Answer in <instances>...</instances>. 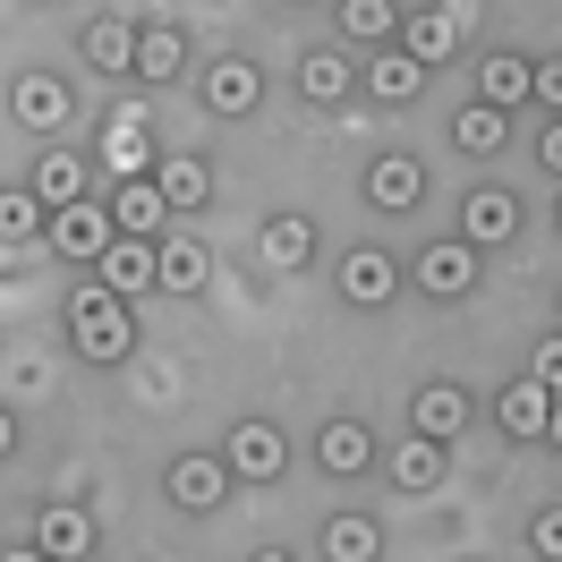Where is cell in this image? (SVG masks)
<instances>
[{"instance_id":"e0dca14e","label":"cell","mask_w":562,"mask_h":562,"mask_svg":"<svg viewBox=\"0 0 562 562\" xmlns=\"http://www.w3.org/2000/svg\"><path fill=\"white\" fill-rule=\"evenodd\" d=\"M256 94H265V77L247 69V60H213V69H205V103L222 111V120H247Z\"/></svg>"},{"instance_id":"f1b7e54d","label":"cell","mask_w":562,"mask_h":562,"mask_svg":"<svg viewBox=\"0 0 562 562\" xmlns=\"http://www.w3.org/2000/svg\"><path fill=\"white\" fill-rule=\"evenodd\" d=\"M35 196H43V205H77V196H86V162L52 145V154L35 162Z\"/></svg>"},{"instance_id":"2e32d148","label":"cell","mask_w":562,"mask_h":562,"mask_svg":"<svg viewBox=\"0 0 562 562\" xmlns=\"http://www.w3.org/2000/svg\"><path fill=\"white\" fill-rule=\"evenodd\" d=\"M9 111H18L26 128H60V120H69V77H18V86H9Z\"/></svg>"},{"instance_id":"d590c367","label":"cell","mask_w":562,"mask_h":562,"mask_svg":"<svg viewBox=\"0 0 562 562\" xmlns=\"http://www.w3.org/2000/svg\"><path fill=\"white\" fill-rule=\"evenodd\" d=\"M537 162H546V179H562V120L546 128V145H537Z\"/></svg>"},{"instance_id":"6da1fadb","label":"cell","mask_w":562,"mask_h":562,"mask_svg":"<svg viewBox=\"0 0 562 562\" xmlns=\"http://www.w3.org/2000/svg\"><path fill=\"white\" fill-rule=\"evenodd\" d=\"M69 341H77V358H94V367H120V358L137 350L128 299H111L103 281H77V290H69Z\"/></svg>"},{"instance_id":"83f0119b","label":"cell","mask_w":562,"mask_h":562,"mask_svg":"<svg viewBox=\"0 0 562 562\" xmlns=\"http://www.w3.org/2000/svg\"><path fill=\"white\" fill-rule=\"evenodd\" d=\"M86 60L94 69H137V26L128 18H94L86 26Z\"/></svg>"},{"instance_id":"ffe728a7","label":"cell","mask_w":562,"mask_h":562,"mask_svg":"<svg viewBox=\"0 0 562 562\" xmlns=\"http://www.w3.org/2000/svg\"><path fill=\"white\" fill-rule=\"evenodd\" d=\"M392 486H401V494H435V486H443V443H426V435L392 443Z\"/></svg>"},{"instance_id":"ac0fdd59","label":"cell","mask_w":562,"mask_h":562,"mask_svg":"<svg viewBox=\"0 0 562 562\" xmlns=\"http://www.w3.org/2000/svg\"><path fill=\"white\" fill-rule=\"evenodd\" d=\"M256 247H265V265H273V273H299V265L316 256V222H307V213H273Z\"/></svg>"},{"instance_id":"8992f818","label":"cell","mask_w":562,"mask_h":562,"mask_svg":"<svg viewBox=\"0 0 562 562\" xmlns=\"http://www.w3.org/2000/svg\"><path fill=\"white\" fill-rule=\"evenodd\" d=\"M111 222H120V239H162L171 196H162L154 179H120V188H111Z\"/></svg>"},{"instance_id":"e575fe53","label":"cell","mask_w":562,"mask_h":562,"mask_svg":"<svg viewBox=\"0 0 562 562\" xmlns=\"http://www.w3.org/2000/svg\"><path fill=\"white\" fill-rule=\"evenodd\" d=\"M528 375H537V384H546V392H562V333H554V341H546V350H537V367H528Z\"/></svg>"},{"instance_id":"277c9868","label":"cell","mask_w":562,"mask_h":562,"mask_svg":"<svg viewBox=\"0 0 562 562\" xmlns=\"http://www.w3.org/2000/svg\"><path fill=\"white\" fill-rule=\"evenodd\" d=\"M94 281H103L111 299H137V290L162 281V256H154V239H111L103 256H94Z\"/></svg>"},{"instance_id":"44dd1931","label":"cell","mask_w":562,"mask_h":562,"mask_svg":"<svg viewBox=\"0 0 562 562\" xmlns=\"http://www.w3.org/2000/svg\"><path fill=\"white\" fill-rule=\"evenodd\" d=\"M375 554H384V528L367 520V512L324 520V562H375Z\"/></svg>"},{"instance_id":"9a60e30c","label":"cell","mask_w":562,"mask_h":562,"mask_svg":"<svg viewBox=\"0 0 562 562\" xmlns=\"http://www.w3.org/2000/svg\"><path fill=\"white\" fill-rule=\"evenodd\" d=\"M35 546L52 562H77V554H94V520H86L77 503H52V512L35 520Z\"/></svg>"},{"instance_id":"f546056e","label":"cell","mask_w":562,"mask_h":562,"mask_svg":"<svg viewBox=\"0 0 562 562\" xmlns=\"http://www.w3.org/2000/svg\"><path fill=\"white\" fill-rule=\"evenodd\" d=\"M43 222H52V205H43L35 188H0V247H18V239H35Z\"/></svg>"},{"instance_id":"4fadbf2b","label":"cell","mask_w":562,"mask_h":562,"mask_svg":"<svg viewBox=\"0 0 562 562\" xmlns=\"http://www.w3.org/2000/svg\"><path fill=\"white\" fill-rule=\"evenodd\" d=\"M460 426H469V392H460V384H426L418 409H409V435H426V443H452Z\"/></svg>"},{"instance_id":"cb8c5ba5","label":"cell","mask_w":562,"mask_h":562,"mask_svg":"<svg viewBox=\"0 0 562 562\" xmlns=\"http://www.w3.org/2000/svg\"><path fill=\"white\" fill-rule=\"evenodd\" d=\"M154 256H162V281H154V290H179V299L205 290V273H213V256L196 239H154Z\"/></svg>"},{"instance_id":"1f68e13d","label":"cell","mask_w":562,"mask_h":562,"mask_svg":"<svg viewBox=\"0 0 562 562\" xmlns=\"http://www.w3.org/2000/svg\"><path fill=\"white\" fill-rule=\"evenodd\" d=\"M452 145H460V154H503V111H494V103H469L452 120Z\"/></svg>"},{"instance_id":"5bb4252c","label":"cell","mask_w":562,"mask_h":562,"mask_svg":"<svg viewBox=\"0 0 562 562\" xmlns=\"http://www.w3.org/2000/svg\"><path fill=\"white\" fill-rule=\"evenodd\" d=\"M358 77H367V94H375V103H409V94H426V69L401 52V43H384V52H375Z\"/></svg>"},{"instance_id":"8fae6325","label":"cell","mask_w":562,"mask_h":562,"mask_svg":"<svg viewBox=\"0 0 562 562\" xmlns=\"http://www.w3.org/2000/svg\"><path fill=\"white\" fill-rule=\"evenodd\" d=\"M512 231H520V205H512L503 188H477V196L460 205V239L469 247H503Z\"/></svg>"},{"instance_id":"ab89813d","label":"cell","mask_w":562,"mask_h":562,"mask_svg":"<svg viewBox=\"0 0 562 562\" xmlns=\"http://www.w3.org/2000/svg\"><path fill=\"white\" fill-rule=\"evenodd\" d=\"M256 562H299V554H256Z\"/></svg>"},{"instance_id":"52a82bcc","label":"cell","mask_w":562,"mask_h":562,"mask_svg":"<svg viewBox=\"0 0 562 562\" xmlns=\"http://www.w3.org/2000/svg\"><path fill=\"white\" fill-rule=\"evenodd\" d=\"M103 162L120 179H154V128H145V111H111L103 120Z\"/></svg>"},{"instance_id":"836d02e7","label":"cell","mask_w":562,"mask_h":562,"mask_svg":"<svg viewBox=\"0 0 562 562\" xmlns=\"http://www.w3.org/2000/svg\"><path fill=\"white\" fill-rule=\"evenodd\" d=\"M528 546H537L546 562H562V503H554V512H537V520H528Z\"/></svg>"},{"instance_id":"7c38bea8","label":"cell","mask_w":562,"mask_h":562,"mask_svg":"<svg viewBox=\"0 0 562 562\" xmlns=\"http://www.w3.org/2000/svg\"><path fill=\"white\" fill-rule=\"evenodd\" d=\"M367 196L384 213H409V205H426V171L409 162V154H375V171H367Z\"/></svg>"},{"instance_id":"7402d4cb","label":"cell","mask_w":562,"mask_h":562,"mask_svg":"<svg viewBox=\"0 0 562 562\" xmlns=\"http://www.w3.org/2000/svg\"><path fill=\"white\" fill-rule=\"evenodd\" d=\"M154 188L171 196V213H196L213 196V171L196 162V154H171V162H154Z\"/></svg>"},{"instance_id":"3957f363","label":"cell","mask_w":562,"mask_h":562,"mask_svg":"<svg viewBox=\"0 0 562 562\" xmlns=\"http://www.w3.org/2000/svg\"><path fill=\"white\" fill-rule=\"evenodd\" d=\"M222 460H231V477H256V486H265V477H281V469H290V435H281L273 418H239Z\"/></svg>"},{"instance_id":"30bf717a","label":"cell","mask_w":562,"mask_h":562,"mask_svg":"<svg viewBox=\"0 0 562 562\" xmlns=\"http://www.w3.org/2000/svg\"><path fill=\"white\" fill-rule=\"evenodd\" d=\"M469 281H477V247H469V239H443V247H426V256H418V290H426V299H460Z\"/></svg>"},{"instance_id":"7a4b0ae2","label":"cell","mask_w":562,"mask_h":562,"mask_svg":"<svg viewBox=\"0 0 562 562\" xmlns=\"http://www.w3.org/2000/svg\"><path fill=\"white\" fill-rule=\"evenodd\" d=\"M43 239L60 247L69 265H94V256H103V247L120 239V222H111V205H86V196H77V205H52Z\"/></svg>"},{"instance_id":"5b68a950","label":"cell","mask_w":562,"mask_h":562,"mask_svg":"<svg viewBox=\"0 0 562 562\" xmlns=\"http://www.w3.org/2000/svg\"><path fill=\"white\" fill-rule=\"evenodd\" d=\"M171 503L179 512H213L222 494H231V460H213V452H188V460H171Z\"/></svg>"},{"instance_id":"484cf974","label":"cell","mask_w":562,"mask_h":562,"mask_svg":"<svg viewBox=\"0 0 562 562\" xmlns=\"http://www.w3.org/2000/svg\"><path fill=\"white\" fill-rule=\"evenodd\" d=\"M179 69H188L179 26H137V69H128V77H145V86H154V77H179Z\"/></svg>"},{"instance_id":"8d00e7d4","label":"cell","mask_w":562,"mask_h":562,"mask_svg":"<svg viewBox=\"0 0 562 562\" xmlns=\"http://www.w3.org/2000/svg\"><path fill=\"white\" fill-rule=\"evenodd\" d=\"M18 452V418H9V409H0V460Z\"/></svg>"},{"instance_id":"ba28073f","label":"cell","mask_w":562,"mask_h":562,"mask_svg":"<svg viewBox=\"0 0 562 562\" xmlns=\"http://www.w3.org/2000/svg\"><path fill=\"white\" fill-rule=\"evenodd\" d=\"M401 52H409L418 69H443L460 52V18L452 9H409V18H401Z\"/></svg>"},{"instance_id":"d6a6232c","label":"cell","mask_w":562,"mask_h":562,"mask_svg":"<svg viewBox=\"0 0 562 562\" xmlns=\"http://www.w3.org/2000/svg\"><path fill=\"white\" fill-rule=\"evenodd\" d=\"M528 103L562 111V52H554V60H528Z\"/></svg>"},{"instance_id":"4dcf8cb0","label":"cell","mask_w":562,"mask_h":562,"mask_svg":"<svg viewBox=\"0 0 562 562\" xmlns=\"http://www.w3.org/2000/svg\"><path fill=\"white\" fill-rule=\"evenodd\" d=\"M350 60H341V52H307V60H299V86H307V94H316V103H341V94H350Z\"/></svg>"},{"instance_id":"d6986e66","label":"cell","mask_w":562,"mask_h":562,"mask_svg":"<svg viewBox=\"0 0 562 562\" xmlns=\"http://www.w3.org/2000/svg\"><path fill=\"white\" fill-rule=\"evenodd\" d=\"M316 460L324 469H333V477H358V469H367V460H375V435H367V426L358 418H333L316 435Z\"/></svg>"},{"instance_id":"60d3db41","label":"cell","mask_w":562,"mask_h":562,"mask_svg":"<svg viewBox=\"0 0 562 562\" xmlns=\"http://www.w3.org/2000/svg\"><path fill=\"white\" fill-rule=\"evenodd\" d=\"M554 222H562V205H554Z\"/></svg>"},{"instance_id":"d4e9b609","label":"cell","mask_w":562,"mask_h":562,"mask_svg":"<svg viewBox=\"0 0 562 562\" xmlns=\"http://www.w3.org/2000/svg\"><path fill=\"white\" fill-rule=\"evenodd\" d=\"M477 103L520 111V103H528V60H512V52H486V69H477Z\"/></svg>"},{"instance_id":"f35d334b","label":"cell","mask_w":562,"mask_h":562,"mask_svg":"<svg viewBox=\"0 0 562 562\" xmlns=\"http://www.w3.org/2000/svg\"><path fill=\"white\" fill-rule=\"evenodd\" d=\"M546 435H554V443H562V392H554V418H546Z\"/></svg>"},{"instance_id":"74e56055","label":"cell","mask_w":562,"mask_h":562,"mask_svg":"<svg viewBox=\"0 0 562 562\" xmlns=\"http://www.w3.org/2000/svg\"><path fill=\"white\" fill-rule=\"evenodd\" d=\"M0 562H52V554H43V546H18V554H0Z\"/></svg>"},{"instance_id":"9c48e42d","label":"cell","mask_w":562,"mask_h":562,"mask_svg":"<svg viewBox=\"0 0 562 562\" xmlns=\"http://www.w3.org/2000/svg\"><path fill=\"white\" fill-rule=\"evenodd\" d=\"M392 290H401V265H392L384 247H350L341 256V299L350 307H384Z\"/></svg>"},{"instance_id":"603a6c76","label":"cell","mask_w":562,"mask_h":562,"mask_svg":"<svg viewBox=\"0 0 562 562\" xmlns=\"http://www.w3.org/2000/svg\"><path fill=\"white\" fill-rule=\"evenodd\" d=\"M494 418H503V435H546V418H554V392L528 375V384H512L503 401H494Z\"/></svg>"},{"instance_id":"4316f807","label":"cell","mask_w":562,"mask_h":562,"mask_svg":"<svg viewBox=\"0 0 562 562\" xmlns=\"http://www.w3.org/2000/svg\"><path fill=\"white\" fill-rule=\"evenodd\" d=\"M333 18H341L350 43H401V9H392V0H341Z\"/></svg>"}]
</instances>
